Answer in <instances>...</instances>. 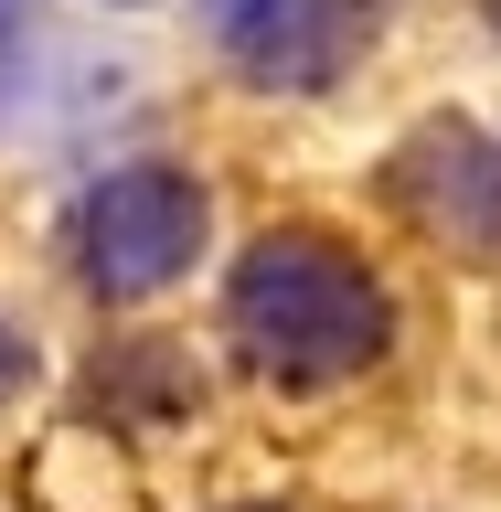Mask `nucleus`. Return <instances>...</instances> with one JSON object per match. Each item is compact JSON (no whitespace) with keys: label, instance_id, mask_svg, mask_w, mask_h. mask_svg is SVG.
I'll return each instance as SVG.
<instances>
[{"label":"nucleus","instance_id":"obj_1","mask_svg":"<svg viewBox=\"0 0 501 512\" xmlns=\"http://www.w3.org/2000/svg\"><path fill=\"white\" fill-rule=\"evenodd\" d=\"M224 331L256 374L278 384H352L374 374L384 342H395V299L352 246L288 224V235H256L224 278Z\"/></svg>","mask_w":501,"mask_h":512},{"label":"nucleus","instance_id":"obj_2","mask_svg":"<svg viewBox=\"0 0 501 512\" xmlns=\"http://www.w3.org/2000/svg\"><path fill=\"white\" fill-rule=\"evenodd\" d=\"M214 235V203L192 171L171 160H128V171H96L86 203H75V278L96 299H160Z\"/></svg>","mask_w":501,"mask_h":512},{"label":"nucleus","instance_id":"obj_3","mask_svg":"<svg viewBox=\"0 0 501 512\" xmlns=\"http://www.w3.org/2000/svg\"><path fill=\"white\" fill-rule=\"evenodd\" d=\"M203 43L267 96H331L374 43V0H203Z\"/></svg>","mask_w":501,"mask_h":512},{"label":"nucleus","instance_id":"obj_4","mask_svg":"<svg viewBox=\"0 0 501 512\" xmlns=\"http://www.w3.org/2000/svg\"><path fill=\"white\" fill-rule=\"evenodd\" d=\"M384 192H395L438 246L501 256V139L491 128H470V118L416 128L406 150H395V171H384Z\"/></svg>","mask_w":501,"mask_h":512},{"label":"nucleus","instance_id":"obj_5","mask_svg":"<svg viewBox=\"0 0 501 512\" xmlns=\"http://www.w3.org/2000/svg\"><path fill=\"white\" fill-rule=\"evenodd\" d=\"M32 374V342H22V331H11V320H0V395H11V384H22Z\"/></svg>","mask_w":501,"mask_h":512},{"label":"nucleus","instance_id":"obj_6","mask_svg":"<svg viewBox=\"0 0 501 512\" xmlns=\"http://www.w3.org/2000/svg\"><path fill=\"white\" fill-rule=\"evenodd\" d=\"M32 22V0H0V43H11V32H22Z\"/></svg>","mask_w":501,"mask_h":512},{"label":"nucleus","instance_id":"obj_7","mask_svg":"<svg viewBox=\"0 0 501 512\" xmlns=\"http://www.w3.org/2000/svg\"><path fill=\"white\" fill-rule=\"evenodd\" d=\"M107 11H139V0H107Z\"/></svg>","mask_w":501,"mask_h":512},{"label":"nucleus","instance_id":"obj_8","mask_svg":"<svg viewBox=\"0 0 501 512\" xmlns=\"http://www.w3.org/2000/svg\"><path fill=\"white\" fill-rule=\"evenodd\" d=\"M256 512H267V502H256Z\"/></svg>","mask_w":501,"mask_h":512}]
</instances>
